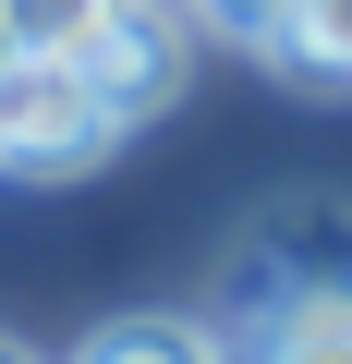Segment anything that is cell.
I'll use <instances>...</instances> for the list:
<instances>
[{
  "instance_id": "cell-7",
  "label": "cell",
  "mask_w": 352,
  "mask_h": 364,
  "mask_svg": "<svg viewBox=\"0 0 352 364\" xmlns=\"http://www.w3.org/2000/svg\"><path fill=\"white\" fill-rule=\"evenodd\" d=\"M195 25H219L231 49H279V25H292V0H195Z\"/></svg>"
},
{
  "instance_id": "cell-2",
  "label": "cell",
  "mask_w": 352,
  "mask_h": 364,
  "mask_svg": "<svg viewBox=\"0 0 352 364\" xmlns=\"http://www.w3.org/2000/svg\"><path fill=\"white\" fill-rule=\"evenodd\" d=\"M73 73H85V85H97V109L134 134L146 109H170V85H183V25H170L158 0H122V13L97 25V49H85Z\"/></svg>"
},
{
  "instance_id": "cell-3",
  "label": "cell",
  "mask_w": 352,
  "mask_h": 364,
  "mask_svg": "<svg viewBox=\"0 0 352 364\" xmlns=\"http://www.w3.org/2000/svg\"><path fill=\"white\" fill-rule=\"evenodd\" d=\"M231 364H352V279H243V352Z\"/></svg>"
},
{
  "instance_id": "cell-6",
  "label": "cell",
  "mask_w": 352,
  "mask_h": 364,
  "mask_svg": "<svg viewBox=\"0 0 352 364\" xmlns=\"http://www.w3.org/2000/svg\"><path fill=\"white\" fill-rule=\"evenodd\" d=\"M279 61H292V73H328V85H352V0H292Z\"/></svg>"
},
{
  "instance_id": "cell-1",
  "label": "cell",
  "mask_w": 352,
  "mask_h": 364,
  "mask_svg": "<svg viewBox=\"0 0 352 364\" xmlns=\"http://www.w3.org/2000/svg\"><path fill=\"white\" fill-rule=\"evenodd\" d=\"M110 146H122V122L97 109V85L73 61H13V73H0V170L49 182V170H85Z\"/></svg>"
},
{
  "instance_id": "cell-4",
  "label": "cell",
  "mask_w": 352,
  "mask_h": 364,
  "mask_svg": "<svg viewBox=\"0 0 352 364\" xmlns=\"http://www.w3.org/2000/svg\"><path fill=\"white\" fill-rule=\"evenodd\" d=\"M73 364H231V340L195 328V316H110Z\"/></svg>"
},
{
  "instance_id": "cell-8",
  "label": "cell",
  "mask_w": 352,
  "mask_h": 364,
  "mask_svg": "<svg viewBox=\"0 0 352 364\" xmlns=\"http://www.w3.org/2000/svg\"><path fill=\"white\" fill-rule=\"evenodd\" d=\"M13 61H25V49H13V0H0V73H13Z\"/></svg>"
},
{
  "instance_id": "cell-5",
  "label": "cell",
  "mask_w": 352,
  "mask_h": 364,
  "mask_svg": "<svg viewBox=\"0 0 352 364\" xmlns=\"http://www.w3.org/2000/svg\"><path fill=\"white\" fill-rule=\"evenodd\" d=\"M110 13H122V0H13V49L25 61H85Z\"/></svg>"
},
{
  "instance_id": "cell-9",
  "label": "cell",
  "mask_w": 352,
  "mask_h": 364,
  "mask_svg": "<svg viewBox=\"0 0 352 364\" xmlns=\"http://www.w3.org/2000/svg\"><path fill=\"white\" fill-rule=\"evenodd\" d=\"M0 364H37V352H25V340H0Z\"/></svg>"
}]
</instances>
